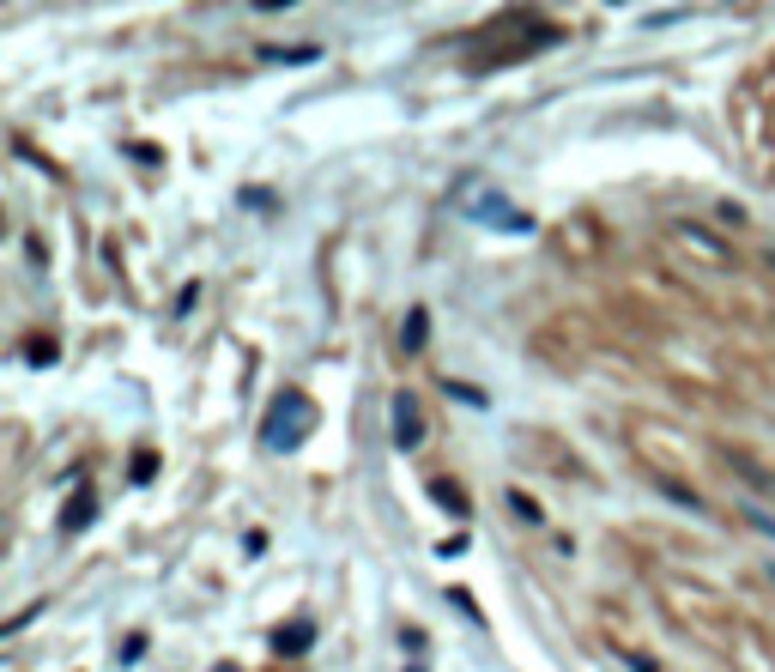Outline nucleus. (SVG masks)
Wrapping results in <instances>:
<instances>
[{"label":"nucleus","instance_id":"obj_16","mask_svg":"<svg viewBox=\"0 0 775 672\" xmlns=\"http://www.w3.org/2000/svg\"><path fill=\"white\" fill-rule=\"evenodd\" d=\"M630 672H661V666H654L649 654H630Z\"/></svg>","mask_w":775,"mask_h":672},{"label":"nucleus","instance_id":"obj_17","mask_svg":"<svg viewBox=\"0 0 775 672\" xmlns=\"http://www.w3.org/2000/svg\"><path fill=\"white\" fill-rule=\"evenodd\" d=\"M213 672H242V666H237V661H218V666H213Z\"/></svg>","mask_w":775,"mask_h":672},{"label":"nucleus","instance_id":"obj_1","mask_svg":"<svg viewBox=\"0 0 775 672\" xmlns=\"http://www.w3.org/2000/svg\"><path fill=\"white\" fill-rule=\"evenodd\" d=\"M309 431H316V406H309V394H297V387H286V394L267 406V424H261V443L273 448V455H291V448L309 443Z\"/></svg>","mask_w":775,"mask_h":672},{"label":"nucleus","instance_id":"obj_12","mask_svg":"<svg viewBox=\"0 0 775 672\" xmlns=\"http://www.w3.org/2000/svg\"><path fill=\"white\" fill-rule=\"evenodd\" d=\"M509 509L521 515V521H546V515H539V503L527 497V490H509Z\"/></svg>","mask_w":775,"mask_h":672},{"label":"nucleus","instance_id":"obj_13","mask_svg":"<svg viewBox=\"0 0 775 672\" xmlns=\"http://www.w3.org/2000/svg\"><path fill=\"white\" fill-rule=\"evenodd\" d=\"M134 485H152L158 479V455H134V473H127Z\"/></svg>","mask_w":775,"mask_h":672},{"label":"nucleus","instance_id":"obj_19","mask_svg":"<svg viewBox=\"0 0 775 672\" xmlns=\"http://www.w3.org/2000/svg\"><path fill=\"white\" fill-rule=\"evenodd\" d=\"M769 581H775V564H769Z\"/></svg>","mask_w":775,"mask_h":672},{"label":"nucleus","instance_id":"obj_15","mask_svg":"<svg viewBox=\"0 0 775 672\" xmlns=\"http://www.w3.org/2000/svg\"><path fill=\"white\" fill-rule=\"evenodd\" d=\"M194 303H200V286H183V291H176V316H188Z\"/></svg>","mask_w":775,"mask_h":672},{"label":"nucleus","instance_id":"obj_3","mask_svg":"<svg viewBox=\"0 0 775 672\" xmlns=\"http://www.w3.org/2000/svg\"><path fill=\"white\" fill-rule=\"evenodd\" d=\"M92 521H97V490L80 485V490L68 497V509H61V534H85Z\"/></svg>","mask_w":775,"mask_h":672},{"label":"nucleus","instance_id":"obj_14","mask_svg":"<svg viewBox=\"0 0 775 672\" xmlns=\"http://www.w3.org/2000/svg\"><path fill=\"white\" fill-rule=\"evenodd\" d=\"M448 394L467 400V406H485V394H479V387H467V382H448Z\"/></svg>","mask_w":775,"mask_h":672},{"label":"nucleus","instance_id":"obj_10","mask_svg":"<svg viewBox=\"0 0 775 672\" xmlns=\"http://www.w3.org/2000/svg\"><path fill=\"white\" fill-rule=\"evenodd\" d=\"M661 490H666V497H673V503H684V509H691V515H703V497H696L691 485H679V479H661Z\"/></svg>","mask_w":775,"mask_h":672},{"label":"nucleus","instance_id":"obj_11","mask_svg":"<svg viewBox=\"0 0 775 672\" xmlns=\"http://www.w3.org/2000/svg\"><path fill=\"white\" fill-rule=\"evenodd\" d=\"M740 515H745V521H752V527H757V534H764V539H775V515H764V509H757V503H740Z\"/></svg>","mask_w":775,"mask_h":672},{"label":"nucleus","instance_id":"obj_7","mask_svg":"<svg viewBox=\"0 0 775 672\" xmlns=\"http://www.w3.org/2000/svg\"><path fill=\"white\" fill-rule=\"evenodd\" d=\"M431 497L443 503L448 515H467V509H473V503H467V490H461L455 479H431Z\"/></svg>","mask_w":775,"mask_h":672},{"label":"nucleus","instance_id":"obj_5","mask_svg":"<svg viewBox=\"0 0 775 672\" xmlns=\"http://www.w3.org/2000/svg\"><path fill=\"white\" fill-rule=\"evenodd\" d=\"M424 340H431V309H406V321H400V345H406V352H424Z\"/></svg>","mask_w":775,"mask_h":672},{"label":"nucleus","instance_id":"obj_9","mask_svg":"<svg viewBox=\"0 0 775 672\" xmlns=\"http://www.w3.org/2000/svg\"><path fill=\"white\" fill-rule=\"evenodd\" d=\"M24 358H31V364H55V358H61V345L49 340V333H31V340H24Z\"/></svg>","mask_w":775,"mask_h":672},{"label":"nucleus","instance_id":"obj_18","mask_svg":"<svg viewBox=\"0 0 775 672\" xmlns=\"http://www.w3.org/2000/svg\"><path fill=\"white\" fill-rule=\"evenodd\" d=\"M769 267H775V249H769Z\"/></svg>","mask_w":775,"mask_h":672},{"label":"nucleus","instance_id":"obj_4","mask_svg":"<svg viewBox=\"0 0 775 672\" xmlns=\"http://www.w3.org/2000/svg\"><path fill=\"white\" fill-rule=\"evenodd\" d=\"M721 461L733 467V479H745L752 490H769V497H775V473H764L752 455H740V448H721Z\"/></svg>","mask_w":775,"mask_h":672},{"label":"nucleus","instance_id":"obj_8","mask_svg":"<svg viewBox=\"0 0 775 672\" xmlns=\"http://www.w3.org/2000/svg\"><path fill=\"white\" fill-rule=\"evenodd\" d=\"M261 61H291V68H303V61H316V49H309V43H297V49L267 43V49H261Z\"/></svg>","mask_w":775,"mask_h":672},{"label":"nucleus","instance_id":"obj_6","mask_svg":"<svg viewBox=\"0 0 775 672\" xmlns=\"http://www.w3.org/2000/svg\"><path fill=\"white\" fill-rule=\"evenodd\" d=\"M309 642H316V624H286V630H273V649H279V654H303Z\"/></svg>","mask_w":775,"mask_h":672},{"label":"nucleus","instance_id":"obj_2","mask_svg":"<svg viewBox=\"0 0 775 672\" xmlns=\"http://www.w3.org/2000/svg\"><path fill=\"white\" fill-rule=\"evenodd\" d=\"M394 443L400 448H418L424 443V412H418V394H412V387H400V394H394Z\"/></svg>","mask_w":775,"mask_h":672}]
</instances>
